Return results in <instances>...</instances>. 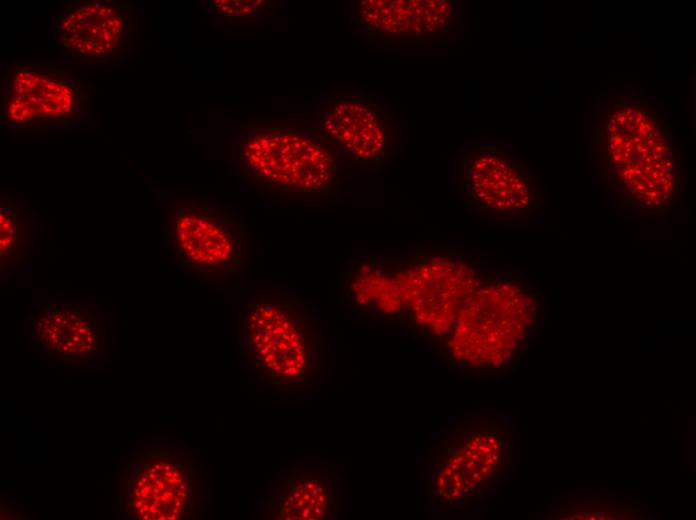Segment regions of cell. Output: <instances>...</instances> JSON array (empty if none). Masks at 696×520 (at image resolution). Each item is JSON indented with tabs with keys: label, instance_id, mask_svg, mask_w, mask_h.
<instances>
[{
	"label": "cell",
	"instance_id": "19",
	"mask_svg": "<svg viewBox=\"0 0 696 520\" xmlns=\"http://www.w3.org/2000/svg\"><path fill=\"white\" fill-rule=\"evenodd\" d=\"M632 111H633L632 108H627L626 111H625V113H626L627 116H628V115H631V114H632Z\"/></svg>",
	"mask_w": 696,
	"mask_h": 520
},
{
	"label": "cell",
	"instance_id": "20",
	"mask_svg": "<svg viewBox=\"0 0 696 520\" xmlns=\"http://www.w3.org/2000/svg\"><path fill=\"white\" fill-rule=\"evenodd\" d=\"M142 508H143L146 512H149L150 506L147 505V504H145V505L142 506Z\"/></svg>",
	"mask_w": 696,
	"mask_h": 520
},
{
	"label": "cell",
	"instance_id": "14",
	"mask_svg": "<svg viewBox=\"0 0 696 520\" xmlns=\"http://www.w3.org/2000/svg\"><path fill=\"white\" fill-rule=\"evenodd\" d=\"M33 327L44 349L58 351L69 356L93 353L98 343L97 330L91 321L77 312L63 309L61 304H48L45 315Z\"/></svg>",
	"mask_w": 696,
	"mask_h": 520
},
{
	"label": "cell",
	"instance_id": "11",
	"mask_svg": "<svg viewBox=\"0 0 696 520\" xmlns=\"http://www.w3.org/2000/svg\"><path fill=\"white\" fill-rule=\"evenodd\" d=\"M463 163L462 188L473 204L502 215L529 209L531 188L521 164L496 151H480Z\"/></svg>",
	"mask_w": 696,
	"mask_h": 520
},
{
	"label": "cell",
	"instance_id": "18",
	"mask_svg": "<svg viewBox=\"0 0 696 520\" xmlns=\"http://www.w3.org/2000/svg\"><path fill=\"white\" fill-rule=\"evenodd\" d=\"M144 503V500L139 499V501L136 503V508H142Z\"/></svg>",
	"mask_w": 696,
	"mask_h": 520
},
{
	"label": "cell",
	"instance_id": "6",
	"mask_svg": "<svg viewBox=\"0 0 696 520\" xmlns=\"http://www.w3.org/2000/svg\"><path fill=\"white\" fill-rule=\"evenodd\" d=\"M238 178L260 196L315 198L334 195L339 164L316 137L293 129L249 133L238 145Z\"/></svg>",
	"mask_w": 696,
	"mask_h": 520
},
{
	"label": "cell",
	"instance_id": "16",
	"mask_svg": "<svg viewBox=\"0 0 696 520\" xmlns=\"http://www.w3.org/2000/svg\"><path fill=\"white\" fill-rule=\"evenodd\" d=\"M208 5L222 17L239 21L270 22L277 11L275 2L269 0H210Z\"/></svg>",
	"mask_w": 696,
	"mask_h": 520
},
{
	"label": "cell",
	"instance_id": "10",
	"mask_svg": "<svg viewBox=\"0 0 696 520\" xmlns=\"http://www.w3.org/2000/svg\"><path fill=\"white\" fill-rule=\"evenodd\" d=\"M340 298L356 316L382 324L404 323L403 304L381 251L352 254L340 274Z\"/></svg>",
	"mask_w": 696,
	"mask_h": 520
},
{
	"label": "cell",
	"instance_id": "25",
	"mask_svg": "<svg viewBox=\"0 0 696 520\" xmlns=\"http://www.w3.org/2000/svg\"><path fill=\"white\" fill-rule=\"evenodd\" d=\"M144 511H145V510H144L143 508H142V509H140V510H139V514H143V513H144Z\"/></svg>",
	"mask_w": 696,
	"mask_h": 520
},
{
	"label": "cell",
	"instance_id": "4",
	"mask_svg": "<svg viewBox=\"0 0 696 520\" xmlns=\"http://www.w3.org/2000/svg\"><path fill=\"white\" fill-rule=\"evenodd\" d=\"M513 457L509 421L502 416L451 422L429 450L426 488L439 510L464 508L506 474Z\"/></svg>",
	"mask_w": 696,
	"mask_h": 520
},
{
	"label": "cell",
	"instance_id": "21",
	"mask_svg": "<svg viewBox=\"0 0 696 520\" xmlns=\"http://www.w3.org/2000/svg\"><path fill=\"white\" fill-rule=\"evenodd\" d=\"M617 121L613 118L610 119V124L611 125H616Z\"/></svg>",
	"mask_w": 696,
	"mask_h": 520
},
{
	"label": "cell",
	"instance_id": "24",
	"mask_svg": "<svg viewBox=\"0 0 696 520\" xmlns=\"http://www.w3.org/2000/svg\"><path fill=\"white\" fill-rule=\"evenodd\" d=\"M146 478H147V477H146V476H144V477H142V479H141V480H142V481H143L144 483H146V482H147V479H146Z\"/></svg>",
	"mask_w": 696,
	"mask_h": 520
},
{
	"label": "cell",
	"instance_id": "7",
	"mask_svg": "<svg viewBox=\"0 0 696 520\" xmlns=\"http://www.w3.org/2000/svg\"><path fill=\"white\" fill-rule=\"evenodd\" d=\"M135 27L129 2L71 1L57 13L53 35L63 55L97 66L125 59Z\"/></svg>",
	"mask_w": 696,
	"mask_h": 520
},
{
	"label": "cell",
	"instance_id": "3",
	"mask_svg": "<svg viewBox=\"0 0 696 520\" xmlns=\"http://www.w3.org/2000/svg\"><path fill=\"white\" fill-rule=\"evenodd\" d=\"M398 289L404 323L441 346L469 296L496 268L452 246L381 252Z\"/></svg>",
	"mask_w": 696,
	"mask_h": 520
},
{
	"label": "cell",
	"instance_id": "9",
	"mask_svg": "<svg viewBox=\"0 0 696 520\" xmlns=\"http://www.w3.org/2000/svg\"><path fill=\"white\" fill-rule=\"evenodd\" d=\"M269 507L272 519L337 518L343 508L341 476L330 464L293 467L274 481Z\"/></svg>",
	"mask_w": 696,
	"mask_h": 520
},
{
	"label": "cell",
	"instance_id": "13",
	"mask_svg": "<svg viewBox=\"0 0 696 520\" xmlns=\"http://www.w3.org/2000/svg\"><path fill=\"white\" fill-rule=\"evenodd\" d=\"M325 135L363 164L380 163L386 156L388 136L380 113L357 96H341L326 108Z\"/></svg>",
	"mask_w": 696,
	"mask_h": 520
},
{
	"label": "cell",
	"instance_id": "1",
	"mask_svg": "<svg viewBox=\"0 0 696 520\" xmlns=\"http://www.w3.org/2000/svg\"><path fill=\"white\" fill-rule=\"evenodd\" d=\"M237 336L246 367L273 388L309 389L321 381L328 357L325 328L296 293L262 289L245 295Z\"/></svg>",
	"mask_w": 696,
	"mask_h": 520
},
{
	"label": "cell",
	"instance_id": "2",
	"mask_svg": "<svg viewBox=\"0 0 696 520\" xmlns=\"http://www.w3.org/2000/svg\"><path fill=\"white\" fill-rule=\"evenodd\" d=\"M541 318L532 285L497 269L463 304L441 348L451 364L465 370H508L520 361Z\"/></svg>",
	"mask_w": 696,
	"mask_h": 520
},
{
	"label": "cell",
	"instance_id": "22",
	"mask_svg": "<svg viewBox=\"0 0 696 520\" xmlns=\"http://www.w3.org/2000/svg\"><path fill=\"white\" fill-rule=\"evenodd\" d=\"M653 136L659 137V136H660V132H659L658 130H656L655 132H653Z\"/></svg>",
	"mask_w": 696,
	"mask_h": 520
},
{
	"label": "cell",
	"instance_id": "23",
	"mask_svg": "<svg viewBox=\"0 0 696 520\" xmlns=\"http://www.w3.org/2000/svg\"><path fill=\"white\" fill-rule=\"evenodd\" d=\"M143 485H144V482L142 480L137 482L138 487H143Z\"/></svg>",
	"mask_w": 696,
	"mask_h": 520
},
{
	"label": "cell",
	"instance_id": "15",
	"mask_svg": "<svg viewBox=\"0 0 696 520\" xmlns=\"http://www.w3.org/2000/svg\"><path fill=\"white\" fill-rule=\"evenodd\" d=\"M0 268L1 275L19 276L28 264L35 247L32 222L12 195L0 202Z\"/></svg>",
	"mask_w": 696,
	"mask_h": 520
},
{
	"label": "cell",
	"instance_id": "8",
	"mask_svg": "<svg viewBox=\"0 0 696 520\" xmlns=\"http://www.w3.org/2000/svg\"><path fill=\"white\" fill-rule=\"evenodd\" d=\"M83 101L81 79L69 69L34 63L6 68L4 118L12 126L70 124Z\"/></svg>",
	"mask_w": 696,
	"mask_h": 520
},
{
	"label": "cell",
	"instance_id": "5",
	"mask_svg": "<svg viewBox=\"0 0 696 520\" xmlns=\"http://www.w3.org/2000/svg\"><path fill=\"white\" fill-rule=\"evenodd\" d=\"M165 254L197 280L238 284L249 260V243L239 214L219 201L179 197L165 209Z\"/></svg>",
	"mask_w": 696,
	"mask_h": 520
},
{
	"label": "cell",
	"instance_id": "12",
	"mask_svg": "<svg viewBox=\"0 0 696 520\" xmlns=\"http://www.w3.org/2000/svg\"><path fill=\"white\" fill-rule=\"evenodd\" d=\"M359 25L383 39H426L440 34L452 19V4L441 0L357 1Z\"/></svg>",
	"mask_w": 696,
	"mask_h": 520
},
{
	"label": "cell",
	"instance_id": "17",
	"mask_svg": "<svg viewBox=\"0 0 696 520\" xmlns=\"http://www.w3.org/2000/svg\"><path fill=\"white\" fill-rule=\"evenodd\" d=\"M639 508L628 505L605 503L603 505H595L591 503L586 505L579 502L573 503L570 506L561 508L554 516L556 519H631L638 515Z\"/></svg>",
	"mask_w": 696,
	"mask_h": 520
}]
</instances>
